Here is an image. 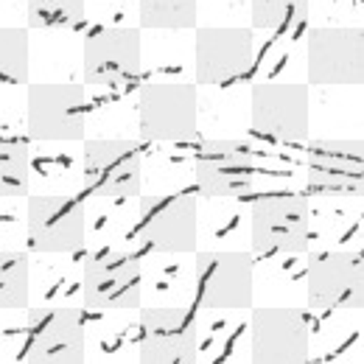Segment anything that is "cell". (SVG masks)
<instances>
[{
	"label": "cell",
	"instance_id": "6da1fadb",
	"mask_svg": "<svg viewBox=\"0 0 364 364\" xmlns=\"http://www.w3.org/2000/svg\"><path fill=\"white\" fill-rule=\"evenodd\" d=\"M309 85L258 82L250 92V132L280 146L309 143L311 135Z\"/></svg>",
	"mask_w": 364,
	"mask_h": 364
},
{
	"label": "cell",
	"instance_id": "7a4b0ae2",
	"mask_svg": "<svg viewBox=\"0 0 364 364\" xmlns=\"http://www.w3.org/2000/svg\"><path fill=\"white\" fill-rule=\"evenodd\" d=\"M137 222L132 235L157 252V255H180L196 252L199 241V210L196 202L185 193H154L137 196Z\"/></svg>",
	"mask_w": 364,
	"mask_h": 364
},
{
	"label": "cell",
	"instance_id": "3957f363",
	"mask_svg": "<svg viewBox=\"0 0 364 364\" xmlns=\"http://www.w3.org/2000/svg\"><path fill=\"white\" fill-rule=\"evenodd\" d=\"M143 294V264L135 252L101 247L85 261L82 297L92 311H135Z\"/></svg>",
	"mask_w": 364,
	"mask_h": 364
},
{
	"label": "cell",
	"instance_id": "277c9868",
	"mask_svg": "<svg viewBox=\"0 0 364 364\" xmlns=\"http://www.w3.org/2000/svg\"><path fill=\"white\" fill-rule=\"evenodd\" d=\"M82 182L95 199H137L143 193V154L135 140L90 137L82 154Z\"/></svg>",
	"mask_w": 364,
	"mask_h": 364
},
{
	"label": "cell",
	"instance_id": "5b68a950",
	"mask_svg": "<svg viewBox=\"0 0 364 364\" xmlns=\"http://www.w3.org/2000/svg\"><path fill=\"white\" fill-rule=\"evenodd\" d=\"M311 238V208L300 193L264 196L250 210V247L258 255H300Z\"/></svg>",
	"mask_w": 364,
	"mask_h": 364
},
{
	"label": "cell",
	"instance_id": "8992f818",
	"mask_svg": "<svg viewBox=\"0 0 364 364\" xmlns=\"http://www.w3.org/2000/svg\"><path fill=\"white\" fill-rule=\"evenodd\" d=\"M85 202L65 193H37L26 199V244L40 255H68L85 247Z\"/></svg>",
	"mask_w": 364,
	"mask_h": 364
},
{
	"label": "cell",
	"instance_id": "52a82bcc",
	"mask_svg": "<svg viewBox=\"0 0 364 364\" xmlns=\"http://www.w3.org/2000/svg\"><path fill=\"white\" fill-rule=\"evenodd\" d=\"M26 129L31 140L68 143L85 140L87 129V92L76 82L28 85L26 95Z\"/></svg>",
	"mask_w": 364,
	"mask_h": 364
},
{
	"label": "cell",
	"instance_id": "ba28073f",
	"mask_svg": "<svg viewBox=\"0 0 364 364\" xmlns=\"http://www.w3.org/2000/svg\"><path fill=\"white\" fill-rule=\"evenodd\" d=\"M140 135L157 143H188L196 137L199 92L185 82H151L137 95Z\"/></svg>",
	"mask_w": 364,
	"mask_h": 364
},
{
	"label": "cell",
	"instance_id": "9c48e42d",
	"mask_svg": "<svg viewBox=\"0 0 364 364\" xmlns=\"http://www.w3.org/2000/svg\"><path fill=\"white\" fill-rule=\"evenodd\" d=\"M193 294L208 311L252 309V258L241 250H202L193 267Z\"/></svg>",
	"mask_w": 364,
	"mask_h": 364
},
{
	"label": "cell",
	"instance_id": "30bf717a",
	"mask_svg": "<svg viewBox=\"0 0 364 364\" xmlns=\"http://www.w3.org/2000/svg\"><path fill=\"white\" fill-rule=\"evenodd\" d=\"M255 151L247 140L208 137L196 146L193 177L205 199H238L255 182Z\"/></svg>",
	"mask_w": 364,
	"mask_h": 364
},
{
	"label": "cell",
	"instance_id": "8fae6325",
	"mask_svg": "<svg viewBox=\"0 0 364 364\" xmlns=\"http://www.w3.org/2000/svg\"><path fill=\"white\" fill-rule=\"evenodd\" d=\"M143 68L140 28L112 26L98 28L85 40L82 48V79L90 87L118 90L132 85Z\"/></svg>",
	"mask_w": 364,
	"mask_h": 364
},
{
	"label": "cell",
	"instance_id": "7c38bea8",
	"mask_svg": "<svg viewBox=\"0 0 364 364\" xmlns=\"http://www.w3.org/2000/svg\"><path fill=\"white\" fill-rule=\"evenodd\" d=\"M362 137H319L306 151V193L311 196H362Z\"/></svg>",
	"mask_w": 364,
	"mask_h": 364
},
{
	"label": "cell",
	"instance_id": "4fadbf2b",
	"mask_svg": "<svg viewBox=\"0 0 364 364\" xmlns=\"http://www.w3.org/2000/svg\"><path fill=\"white\" fill-rule=\"evenodd\" d=\"M309 85H362L364 79V31L362 26H319L306 46Z\"/></svg>",
	"mask_w": 364,
	"mask_h": 364
},
{
	"label": "cell",
	"instance_id": "5bb4252c",
	"mask_svg": "<svg viewBox=\"0 0 364 364\" xmlns=\"http://www.w3.org/2000/svg\"><path fill=\"white\" fill-rule=\"evenodd\" d=\"M306 291H309V309L314 311H362V255L350 250H325L311 255Z\"/></svg>",
	"mask_w": 364,
	"mask_h": 364
},
{
	"label": "cell",
	"instance_id": "9a60e30c",
	"mask_svg": "<svg viewBox=\"0 0 364 364\" xmlns=\"http://www.w3.org/2000/svg\"><path fill=\"white\" fill-rule=\"evenodd\" d=\"M23 362H82L85 359V317L73 306L28 309Z\"/></svg>",
	"mask_w": 364,
	"mask_h": 364
},
{
	"label": "cell",
	"instance_id": "2e32d148",
	"mask_svg": "<svg viewBox=\"0 0 364 364\" xmlns=\"http://www.w3.org/2000/svg\"><path fill=\"white\" fill-rule=\"evenodd\" d=\"M252 31L241 26H202L196 28L193 68L205 87H228L252 65Z\"/></svg>",
	"mask_w": 364,
	"mask_h": 364
},
{
	"label": "cell",
	"instance_id": "e0dca14e",
	"mask_svg": "<svg viewBox=\"0 0 364 364\" xmlns=\"http://www.w3.org/2000/svg\"><path fill=\"white\" fill-rule=\"evenodd\" d=\"M250 356L252 362H306L311 348L309 317L303 309H252L250 317Z\"/></svg>",
	"mask_w": 364,
	"mask_h": 364
},
{
	"label": "cell",
	"instance_id": "ac0fdd59",
	"mask_svg": "<svg viewBox=\"0 0 364 364\" xmlns=\"http://www.w3.org/2000/svg\"><path fill=\"white\" fill-rule=\"evenodd\" d=\"M140 362H196L199 319L188 309H143L137 322Z\"/></svg>",
	"mask_w": 364,
	"mask_h": 364
},
{
	"label": "cell",
	"instance_id": "d6986e66",
	"mask_svg": "<svg viewBox=\"0 0 364 364\" xmlns=\"http://www.w3.org/2000/svg\"><path fill=\"white\" fill-rule=\"evenodd\" d=\"M311 0H250V23L255 31L286 37L309 17Z\"/></svg>",
	"mask_w": 364,
	"mask_h": 364
},
{
	"label": "cell",
	"instance_id": "ffe728a7",
	"mask_svg": "<svg viewBox=\"0 0 364 364\" xmlns=\"http://www.w3.org/2000/svg\"><path fill=\"white\" fill-rule=\"evenodd\" d=\"M31 149L26 140L0 137V199L28 196Z\"/></svg>",
	"mask_w": 364,
	"mask_h": 364
},
{
	"label": "cell",
	"instance_id": "44dd1931",
	"mask_svg": "<svg viewBox=\"0 0 364 364\" xmlns=\"http://www.w3.org/2000/svg\"><path fill=\"white\" fill-rule=\"evenodd\" d=\"M28 28L0 26V87H23L28 85L31 65Z\"/></svg>",
	"mask_w": 364,
	"mask_h": 364
},
{
	"label": "cell",
	"instance_id": "7402d4cb",
	"mask_svg": "<svg viewBox=\"0 0 364 364\" xmlns=\"http://www.w3.org/2000/svg\"><path fill=\"white\" fill-rule=\"evenodd\" d=\"M199 0H137L140 28L154 31H185L196 28Z\"/></svg>",
	"mask_w": 364,
	"mask_h": 364
},
{
	"label": "cell",
	"instance_id": "603a6c76",
	"mask_svg": "<svg viewBox=\"0 0 364 364\" xmlns=\"http://www.w3.org/2000/svg\"><path fill=\"white\" fill-rule=\"evenodd\" d=\"M28 255L20 250H0V311L28 309Z\"/></svg>",
	"mask_w": 364,
	"mask_h": 364
},
{
	"label": "cell",
	"instance_id": "cb8c5ba5",
	"mask_svg": "<svg viewBox=\"0 0 364 364\" xmlns=\"http://www.w3.org/2000/svg\"><path fill=\"white\" fill-rule=\"evenodd\" d=\"M87 0H28L26 20L37 31H68L85 20Z\"/></svg>",
	"mask_w": 364,
	"mask_h": 364
}]
</instances>
